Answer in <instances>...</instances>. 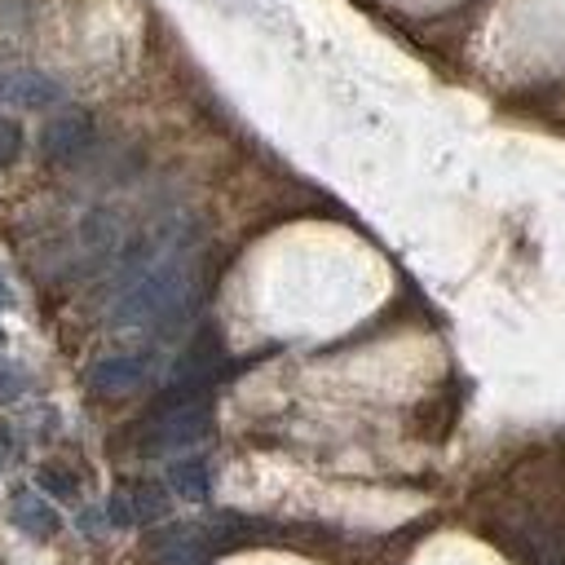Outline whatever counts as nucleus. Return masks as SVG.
Returning a JSON list of instances; mask_svg holds the SVG:
<instances>
[{
    "label": "nucleus",
    "mask_w": 565,
    "mask_h": 565,
    "mask_svg": "<svg viewBox=\"0 0 565 565\" xmlns=\"http://www.w3.org/2000/svg\"><path fill=\"white\" fill-rule=\"evenodd\" d=\"M181 287H185L181 265H154V269H146V274L119 296L115 322H119V327H137V322L163 318V313L181 300Z\"/></svg>",
    "instance_id": "nucleus-1"
},
{
    "label": "nucleus",
    "mask_w": 565,
    "mask_h": 565,
    "mask_svg": "<svg viewBox=\"0 0 565 565\" xmlns=\"http://www.w3.org/2000/svg\"><path fill=\"white\" fill-rule=\"evenodd\" d=\"M62 97H66V88L35 66L0 71V102L13 110H49V106H62Z\"/></svg>",
    "instance_id": "nucleus-2"
},
{
    "label": "nucleus",
    "mask_w": 565,
    "mask_h": 565,
    "mask_svg": "<svg viewBox=\"0 0 565 565\" xmlns=\"http://www.w3.org/2000/svg\"><path fill=\"white\" fill-rule=\"evenodd\" d=\"M88 146H93V115H84V110H62L40 128V154L49 163L79 159Z\"/></svg>",
    "instance_id": "nucleus-3"
},
{
    "label": "nucleus",
    "mask_w": 565,
    "mask_h": 565,
    "mask_svg": "<svg viewBox=\"0 0 565 565\" xmlns=\"http://www.w3.org/2000/svg\"><path fill=\"white\" fill-rule=\"evenodd\" d=\"M146 380V358L141 353H106L88 366V388L97 397H124L132 388H141Z\"/></svg>",
    "instance_id": "nucleus-4"
},
{
    "label": "nucleus",
    "mask_w": 565,
    "mask_h": 565,
    "mask_svg": "<svg viewBox=\"0 0 565 565\" xmlns=\"http://www.w3.org/2000/svg\"><path fill=\"white\" fill-rule=\"evenodd\" d=\"M146 561L150 565H203L207 543L199 539L194 525H168V530L146 539Z\"/></svg>",
    "instance_id": "nucleus-5"
},
{
    "label": "nucleus",
    "mask_w": 565,
    "mask_h": 565,
    "mask_svg": "<svg viewBox=\"0 0 565 565\" xmlns=\"http://www.w3.org/2000/svg\"><path fill=\"white\" fill-rule=\"evenodd\" d=\"M9 521L31 539H53L62 530V516L53 512V503H44V494H35L31 486H18L9 494Z\"/></svg>",
    "instance_id": "nucleus-6"
},
{
    "label": "nucleus",
    "mask_w": 565,
    "mask_h": 565,
    "mask_svg": "<svg viewBox=\"0 0 565 565\" xmlns=\"http://www.w3.org/2000/svg\"><path fill=\"white\" fill-rule=\"evenodd\" d=\"M207 428V411L194 406V402H177V406H163V419L154 424V446H181V441H194L203 437Z\"/></svg>",
    "instance_id": "nucleus-7"
},
{
    "label": "nucleus",
    "mask_w": 565,
    "mask_h": 565,
    "mask_svg": "<svg viewBox=\"0 0 565 565\" xmlns=\"http://www.w3.org/2000/svg\"><path fill=\"white\" fill-rule=\"evenodd\" d=\"M172 490L177 494H185V499H207V468H203V459H181V463H172Z\"/></svg>",
    "instance_id": "nucleus-8"
},
{
    "label": "nucleus",
    "mask_w": 565,
    "mask_h": 565,
    "mask_svg": "<svg viewBox=\"0 0 565 565\" xmlns=\"http://www.w3.org/2000/svg\"><path fill=\"white\" fill-rule=\"evenodd\" d=\"M35 490H44V494H53V499H62V503L79 499V481H75L62 463H40V468H35Z\"/></svg>",
    "instance_id": "nucleus-9"
},
{
    "label": "nucleus",
    "mask_w": 565,
    "mask_h": 565,
    "mask_svg": "<svg viewBox=\"0 0 565 565\" xmlns=\"http://www.w3.org/2000/svg\"><path fill=\"white\" fill-rule=\"evenodd\" d=\"M128 508H132V525H137V521L163 516V512H168V499H163L154 486H137V490L128 494Z\"/></svg>",
    "instance_id": "nucleus-10"
},
{
    "label": "nucleus",
    "mask_w": 565,
    "mask_h": 565,
    "mask_svg": "<svg viewBox=\"0 0 565 565\" xmlns=\"http://www.w3.org/2000/svg\"><path fill=\"white\" fill-rule=\"evenodd\" d=\"M26 388H31V375L22 371V362L0 358V406H4V402H18Z\"/></svg>",
    "instance_id": "nucleus-11"
},
{
    "label": "nucleus",
    "mask_w": 565,
    "mask_h": 565,
    "mask_svg": "<svg viewBox=\"0 0 565 565\" xmlns=\"http://www.w3.org/2000/svg\"><path fill=\"white\" fill-rule=\"evenodd\" d=\"M18 154H22V128L0 115V172H4L9 163H18Z\"/></svg>",
    "instance_id": "nucleus-12"
},
{
    "label": "nucleus",
    "mask_w": 565,
    "mask_h": 565,
    "mask_svg": "<svg viewBox=\"0 0 565 565\" xmlns=\"http://www.w3.org/2000/svg\"><path fill=\"white\" fill-rule=\"evenodd\" d=\"M0 459H4V455H0Z\"/></svg>",
    "instance_id": "nucleus-13"
}]
</instances>
